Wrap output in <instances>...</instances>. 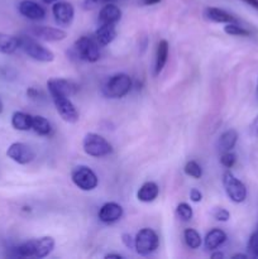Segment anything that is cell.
Masks as SVG:
<instances>
[{"mask_svg":"<svg viewBox=\"0 0 258 259\" xmlns=\"http://www.w3.org/2000/svg\"><path fill=\"white\" fill-rule=\"evenodd\" d=\"M223 186L227 196L234 204H242L247 199V187L230 171L224 172L223 175Z\"/></svg>","mask_w":258,"mask_h":259,"instance_id":"cell-5","label":"cell"},{"mask_svg":"<svg viewBox=\"0 0 258 259\" xmlns=\"http://www.w3.org/2000/svg\"><path fill=\"white\" fill-rule=\"evenodd\" d=\"M123 207L118 202H106L100 207L98 212V218L104 224H113L118 222L123 217Z\"/></svg>","mask_w":258,"mask_h":259,"instance_id":"cell-13","label":"cell"},{"mask_svg":"<svg viewBox=\"0 0 258 259\" xmlns=\"http://www.w3.org/2000/svg\"><path fill=\"white\" fill-rule=\"evenodd\" d=\"M27 95H28V98H30L34 100V99H39V96H42V94H40V91L37 90L35 88H29L27 90Z\"/></svg>","mask_w":258,"mask_h":259,"instance_id":"cell-37","label":"cell"},{"mask_svg":"<svg viewBox=\"0 0 258 259\" xmlns=\"http://www.w3.org/2000/svg\"><path fill=\"white\" fill-rule=\"evenodd\" d=\"M33 245H34L33 258H46L55 249V239L52 237H40L38 239H33Z\"/></svg>","mask_w":258,"mask_h":259,"instance_id":"cell-18","label":"cell"},{"mask_svg":"<svg viewBox=\"0 0 258 259\" xmlns=\"http://www.w3.org/2000/svg\"><path fill=\"white\" fill-rule=\"evenodd\" d=\"M105 258H106V259H109V258L121 259V258H123V255H120V254H115V253H109V254H106V255H105Z\"/></svg>","mask_w":258,"mask_h":259,"instance_id":"cell-39","label":"cell"},{"mask_svg":"<svg viewBox=\"0 0 258 259\" xmlns=\"http://www.w3.org/2000/svg\"><path fill=\"white\" fill-rule=\"evenodd\" d=\"M71 180L73 185L82 191H93L99 185L98 176L88 166H76L71 172Z\"/></svg>","mask_w":258,"mask_h":259,"instance_id":"cell-6","label":"cell"},{"mask_svg":"<svg viewBox=\"0 0 258 259\" xmlns=\"http://www.w3.org/2000/svg\"><path fill=\"white\" fill-rule=\"evenodd\" d=\"M176 214L179 217V219L181 222H190L194 217V211H192V207L190 206L187 202H181V204L177 205V209H176Z\"/></svg>","mask_w":258,"mask_h":259,"instance_id":"cell-29","label":"cell"},{"mask_svg":"<svg viewBox=\"0 0 258 259\" xmlns=\"http://www.w3.org/2000/svg\"><path fill=\"white\" fill-rule=\"evenodd\" d=\"M43 3H46V4H55L56 2H58V0H42Z\"/></svg>","mask_w":258,"mask_h":259,"instance_id":"cell-43","label":"cell"},{"mask_svg":"<svg viewBox=\"0 0 258 259\" xmlns=\"http://www.w3.org/2000/svg\"><path fill=\"white\" fill-rule=\"evenodd\" d=\"M159 194V187L156 182L152 181H147L139 187L138 192H137V199L139 200L141 202H148L154 201V200L158 197Z\"/></svg>","mask_w":258,"mask_h":259,"instance_id":"cell-20","label":"cell"},{"mask_svg":"<svg viewBox=\"0 0 258 259\" xmlns=\"http://www.w3.org/2000/svg\"><path fill=\"white\" fill-rule=\"evenodd\" d=\"M116 37V28L115 24H106V23H101L95 30V39L99 43V46L105 47V46L110 45Z\"/></svg>","mask_w":258,"mask_h":259,"instance_id":"cell-17","label":"cell"},{"mask_svg":"<svg viewBox=\"0 0 258 259\" xmlns=\"http://www.w3.org/2000/svg\"><path fill=\"white\" fill-rule=\"evenodd\" d=\"M47 89L51 98L53 96H68L77 93L78 86L71 80L66 78H51L47 81Z\"/></svg>","mask_w":258,"mask_h":259,"instance_id":"cell-11","label":"cell"},{"mask_svg":"<svg viewBox=\"0 0 258 259\" xmlns=\"http://www.w3.org/2000/svg\"><path fill=\"white\" fill-rule=\"evenodd\" d=\"M233 259H237V258H248V255L247 254H243V253H237V254H234L232 257Z\"/></svg>","mask_w":258,"mask_h":259,"instance_id":"cell-41","label":"cell"},{"mask_svg":"<svg viewBox=\"0 0 258 259\" xmlns=\"http://www.w3.org/2000/svg\"><path fill=\"white\" fill-rule=\"evenodd\" d=\"M75 51L81 60L86 62H96L100 58V47L96 39L82 35L75 42Z\"/></svg>","mask_w":258,"mask_h":259,"instance_id":"cell-7","label":"cell"},{"mask_svg":"<svg viewBox=\"0 0 258 259\" xmlns=\"http://www.w3.org/2000/svg\"><path fill=\"white\" fill-rule=\"evenodd\" d=\"M224 32L229 35H235V37H248L250 35V32L245 29L242 25L237 24V22L227 23L224 27Z\"/></svg>","mask_w":258,"mask_h":259,"instance_id":"cell-27","label":"cell"},{"mask_svg":"<svg viewBox=\"0 0 258 259\" xmlns=\"http://www.w3.org/2000/svg\"><path fill=\"white\" fill-rule=\"evenodd\" d=\"M235 162H237V156H235V153H233L232 151L222 153V157H220V163H222L225 168H232V167L235 164Z\"/></svg>","mask_w":258,"mask_h":259,"instance_id":"cell-31","label":"cell"},{"mask_svg":"<svg viewBox=\"0 0 258 259\" xmlns=\"http://www.w3.org/2000/svg\"><path fill=\"white\" fill-rule=\"evenodd\" d=\"M190 199L194 202H200L202 200L201 191L197 189H191V191H190Z\"/></svg>","mask_w":258,"mask_h":259,"instance_id":"cell-34","label":"cell"},{"mask_svg":"<svg viewBox=\"0 0 258 259\" xmlns=\"http://www.w3.org/2000/svg\"><path fill=\"white\" fill-rule=\"evenodd\" d=\"M121 242L126 248H134V239L132 238V235L123 234L121 235Z\"/></svg>","mask_w":258,"mask_h":259,"instance_id":"cell-35","label":"cell"},{"mask_svg":"<svg viewBox=\"0 0 258 259\" xmlns=\"http://www.w3.org/2000/svg\"><path fill=\"white\" fill-rule=\"evenodd\" d=\"M18 10L23 17L29 20H34V22L45 19L46 17L45 8L40 7L38 3L33 2V0H22L18 5Z\"/></svg>","mask_w":258,"mask_h":259,"instance_id":"cell-14","label":"cell"},{"mask_svg":"<svg viewBox=\"0 0 258 259\" xmlns=\"http://www.w3.org/2000/svg\"><path fill=\"white\" fill-rule=\"evenodd\" d=\"M19 48V37L0 32V53L10 55Z\"/></svg>","mask_w":258,"mask_h":259,"instance_id":"cell-24","label":"cell"},{"mask_svg":"<svg viewBox=\"0 0 258 259\" xmlns=\"http://www.w3.org/2000/svg\"><path fill=\"white\" fill-rule=\"evenodd\" d=\"M29 32L33 37L45 40V42H60L67 37L66 30L61 28L48 27V25H33Z\"/></svg>","mask_w":258,"mask_h":259,"instance_id":"cell-10","label":"cell"},{"mask_svg":"<svg viewBox=\"0 0 258 259\" xmlns=\"http://www.w3.org/2000/svg\"><path fill=\"white\" fill-rule=\"evenodd\" d=\"M184 172L189 177H192L195 180L201 179L202 176V168L196 161H189L184 167Z\"/></svg>","mask_w":258,"mask_h":259,"instance_id":"cell-28","label":"cell"},{"mask_svg":"<svg viewBox=\"0 0 258 259\" xmlns=\"http://www.w3.org/2000/svg\"><path fill=\"white\" fill-rule=\"evenodd\" d=\"M32 116L30 114L23 113V111H15L12 115L13 128L20 132H27L32 129Z\"/></svg>","mask_w":258,"mask_h":259,"instance_id":"cell-23","label":"cell"},{"mask_svg":"<svg viewBox=\"0 0 258 259\" xmlns=\"http://www.w3.org/2000/svg\"><path fill=\"white\" fill-rule=\"evenodd\" d=\"M257 93H258V85H257Z\"/></svg>","mask_w":258,"mask_h":259,"instance_id":"cell-45","label":"cell"},{"mask_svg":"<svg viewBox=\"0 0 258 259\" xmlns=\"http://www.w3.org/2000/svg\"><path fill=\"white\" fill-rule=\"evenodd\" d=\"M32 129L39 136H50L52 132V125L50 121L42 115L32 116Z\"/></svg>","mask_w":258,"mask_h":259,"instance_id":"cell-25","label":"cell"},{"mask_svg":"<svg viewBox=\"0 0 258 259\" xmlns=\"http://www.w3.org/2000/svg\"><path fill=\"white\" fill-rule=\"evenodd\" d=\"M132 78L126 73H116L106 81L103 93L109 99H121L131 91Z\"/></svg>","mask_w":258,"mask_h":259,"instance_id":"cell-2","label":"cell"},{"mask_svg":"<svg viewBox=\"0 0 258 259\" xmlns=\"http://www.w3.org/2000/svg\"><path fill=\"white\" fill-rule=\"evenodd\" d=\"M212 215H214V218L218 222L225 223L230 219V212L227 209H224V207H218V209H215Z\"/></svg>","mask_w":258,"mask_h":259,"instance_id":"cell-32","label":"cell"},{"mask_svg":"<svg viewBox=\"0 0 258 259\" xmlns=\"http://www.w3.org/2000/svg\"><path fill=\"white\" fill-rule=\"evenodd\" d=\"M225 242H227V234H225V232H223L222 229H218V228H214L205 237L204 245L207 250H215L220 245L224 244Z\"/></svg>","mask_w":258,"mask_h":259,"instance_id":"cell-21","label":"cell"},{"mask_svg":"<svg viewBox=\"0 0 258 259\" xmlns=\"http://www.w3.org/2000/svg\"><path fill=\"white\" fill-rule=\"evenodd\" d=\"M223 257H224V254H223V253H220V252L212 253V254H211V258H212V259H215V258H223Z\"/></svg>","mask_w":258,"mask_h":259,"instance_id":"cell-42","label":"cell"},{"mask_svg":"<svg viewBox=\"0 0 258 259\" xmlns=\"http://www.w3.org/2000/svg\"><path fill=\"white\" fill-rule=\"evenodd\" d=\"M3 108H4V106H3V101L0 100V114H2V111H3Z\"/></svg>","mask_w":258,"mask_h":259,"instance_id":"cell-44","label":"cell"},{"mask_svg":"<svg viewBox=\"0 0 258 259\" xmlns=\"http://www.w3.org/2000/svg\"><path fill=\"white\" fill-rule=\"evenodd\" d=\"M204 18L209 22L212 23H222V24H227V23H233L237 22V18L234 15H232L230 13H228L227 10L220 9L217 7H207L205 8L204 13H202Z\"/></svg>","mask_w":258,"mask_h":259,"instance_id":"cell-15","label":"cell"},{"mask_svg":"<svg viewBox=\"0 0 258 259\" xmlns=\"http://www.w3.org/2000/svg\"><path fill=\"white\" fill-rule=\"evenodd\" d=\"M243 3H245V4H248L249 7L254 8V9L258 10V0H242Z\"/></svg>","mask_w":258,"mask_h":259,"instance_id":"cell-38","label":"cell"},{"mask_svg":"<svg viewBox=\"0 0 258 259\" xmlns=\"http://www.w3.org/2000/svg\"><path fill=\"white\" fill-rule=\"evenodd\" d=\"M143 2L146 5H154V4H158V3H161V0H143Z\"/></svg>","mask_w":258,"mask_h":259,"instance_id":"cell-40","label":"cell"},{"mask_svg":"<svg viewBox=\"0 0 258 259\" xmlns=\"http://www.w3.org/2000/svg\"><path fill=\"white\" fill-rule=\"evenodd\" d=\"M116 0H83V8L85 9H95L99 5H105L108 3H114Z\"/></svg>","mask_w":258,"mask_h":259,"instance_id":"cell-33","label":"cell"},{"mask_svg":"<svg viewBox=\"0 0 258 259\" xmlns=\"http://www.w3.org/2000/svg\"><path fill=\"white\" fill-rule=\"evenodd\" d=\"M249 133L253 137H258V115L253 119V121L249 125Z\"/></svg>","mask_w":258,"mask_h":259,"instance_id":"cell-36","label":"cell"},{"mask_svg":"<svg viewBox=\"0 0 258 259\" xmlns=\"http://www.w3.org/2000/svg\"><path fill=\"white\" fill-rule=\"evenodd\" d=\"M7 156L18 164H28L35 158L34 151L28 144L20 142L10 144L7 151Z\"/></svg>","mask_w":258,"mask_h":259,"instance_id":"cell-9","label":"cell"},{"mask_svg":"<svg viewBox=\"0 0 258 259\" xmlns=\"http://www.w3.org/2000/svg\"><path fill=\"white\" fill-rule=\"evenodd\" d=\"M19 48L38 62L48 63L55 60V53L29 35H19Z\"/></svg>","mask_w":258,"mask_h":259,"instance_id":"cell-1","label":"cell"},{"mask_svg":"<svg viewBox=\"0 0 258 259\" xmlns=\"http://www.w3.org/2000/svg\"><path fill=\"white\" fill-rule=\"evenodd\" d=\"M238 142V133L235 129H228L225 131L222 136L219 137V141H218V148L222 153L224 152L232 151L235 147Z\"/></svg>","mask_w":258,"mask_h":259,"instance_id":"cell-22","label":"cell"},{"mask_svg":"<svg viewBox=\"0 0 258 259\" xmlns=\"http://www.w3.org/2000/svg\"><path fill=\"white\" fill-rule=\"evenodd\" d=\"M159 238L151 228H143L134 238V249L139 255H149L158 248Z\"/></svg>","mask_w":258,"mask_h":259,"instance_id":"cell-4","label":"cell"},{"mask_svg":"<svg viewBox=\"0 0 258 259\" xmlns=\"http://www.w3.org/2000/svg\"><path fill=\"white\" fill-rule=\"evenodd\" d=\"M184 239H185V243H186V245L190 248V249H197V248L201 247L202 244L201 235L199 234V232L192 229V228H187V229H185Z\"/></svg>","mask_w":258,"mask_h":259,"instance_id":"cell-26","label":"cell"},{"mask_svg":"<svg viewBox=\"0 0 258 259\" xmlns=\"http://www.w3.org/2000/svg\"><path fill=\"white\" fill-rule=\"evenodd\" d=\"M121 19V10L114 3H108L103 5L99 12V22L106 23V24H116Z\"/></svg>","mask_w":258,"mask_h":259,"instance_id":"cell-16","label":"cell"},{"mask_svg":"<svg viewBox=\"0 0 258 259\" xmlns=\"http://www.w3.org/2000/svg\"><path fill=\"white\" fill-rule=\"evenodd\" d=\"M247 250L250 257L258 258V230L250 235L249 240H248Z\"/></svg>","mask_w":258,"mask_h":259,"instance_id":"cell-30","label":"cell"},{"mask_svg":"<svg viewBox=\"0 0 258 259\" xmlns=\"http://www.w3.org/2000/svg\"><path fill=\"white\" fill-rule=\"evenodd\" d=\"M169 46L166 39H161L157 45L156 48V60H154V75H159L166 66L167 60H168Z\"/></svg>","mask_w":258,"mask_h":259,"instance_id":"cell-19","label":"cell"},{"mask_svg":"<svg viewBox=\"0 0 258 259\" xmlns=\"http://www.w3.org/2000/svg\"><path fill=\"white\" fill-rule=\"evenodd\" d=\"M82 148L88 156L100 158L109 156L113 152V147L104 137L96 133H88L83 137Z\"/></svg>","mask_w":258,"mask_h":259,"instance_id":"cell-3","label":"cell"},{"mask_svg":"<svg viewBox=\"0 0 258 259\" xmlns=\"http://www.w3.org/2000/svg\"><path fill=\"white\" fill-rule=\"evenodd\" d=\"M52 14L55 17L56 23L60 27H70L75 18V9L71 3L65 2H56L52 7Z\"/></svg>","mask_w":258,"mask_h":259,"instance_id":"cell-12","label":"cell"},{"mask_svg":"<svg viewBox=\"0 0 258 259\" xmlns=\"http://www.w3.org/2000/svg\"><path fill=\"white\" fill-rule=\"evenodd\" d=\"M52 101L55 104V108L57 110L58 115L62 118V120L71 124L78 121L80 114H78L77 109H76V106L73 105L68 96H53Z\"/></svg>","mask_w":258,"mask_h":259,"instance_id":"cell-8","label":"cell"}]
</instances>
